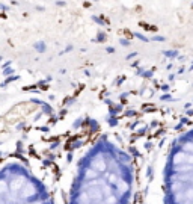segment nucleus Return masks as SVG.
<instances>
[{
	"instance_id": "obj_1",
	"label": "nucleus",
	"mask_w": 193,
	"mask_h": 204,
	"mask_svg": "<svg viewBox=\"0 0 193 204\" xmlns=\"http://www.w3.org/2000/svg\"><path fill=\"white\" fill-rule=\"evenodd\" d=\"M133 183L130 156L101 139L79 162L68 204H130Z\"/></svg>"
},
{
	"instance_id": "obj_2",
	"label": "nucleus",
	"mask_w": 193,
	"mask_h": 204,
	"mask_svg": "<svg viewBox=\"0 0 193 204\" xmlns=\"http://www.w3.org/2000/svg\"><path fill=\"white\" fill-rule=\"evenodd\" d=\"M165 204H193V130L174 141L163 172Z\"/></svg>"
},
{
	"instance_id": "obj_3",
	"label": "nucleus",
	"mask_w": 193,
	"mask_h": 204,
	"mask_svg": "<svg viewBox=\"0 0 193 204\" xmlns=\"http://www.w3.org/2000/svg\"><path fill=\"white\" fill-rule=\"evenodd\" d=\"M0 204H53L45 185L24 165L0 168Z\"/></svg>"
},
{
	"instance_id": "obj_4",
	"label": "nucleus",
	"mask_w": 193,
	"mask_h": 204,
	"mask_svg": "<svg viewBox=\"0 0 193 204\" xmlns=\"http://www.w3.org/2000/svg\"><path fill=\"white\" fill-rule=\"evenodd\" d=\"M35 50L36 51H39V53H44L45 51V42H42V41H38V42H35Z\"/></svg>"
},
{
	"instance_id": "obj_5",
	"label": "nucleus",
	"mask_w": 193,
	"mask_h": 204,
	"mask_svg": "<svg viewBox=\"0 0 193 204\" xmlns=\"http://www.w3.org/2000/svg\"><path fill=\"white\" fill-rule=\"evenodd\" d=\"M133 35H134V36H136V38H139V39H142V41H143V42H148V41H149V39H148V38H146V36H143V35H142V33H139V32H134V33H133Z\"/></svg>"
},
{
	"instance_id": "obj_6",
	"label": "nucleus",
	"mask_w": 193,
	"mask_h": 204,
	"mask_svg": "<svg viewBox=\"0 0 193 204\" xmlns=\"http://www.w3.org/2000/svg\"><path fill=\"white\" fill-rule=\"evenodd\" d=\"M178 54V51L175 50V51H165V56H169V57H175Z\"/></svg>"
},
{
	"instance_id": "obj_7",
	"label": "nucleus",
	"mask_w": 193,
	"mask_h": 204,
	"mask_svg": "<svg viewBox=\"0 0 193 204\" xmlns=\"http://www.w3.org/2000/svg\"><path fill=\"white\" fill-rule=\"evenodd\" d=\"M92 20H94L95 23H98L100 26H103V24H104V20H101V18H98V17H95V15L92 17Z\"/></svg>"
},
{
	"instance_id": "obj_8",
	"label": "nucleus",
	"mask_w": 193,
	"mask_h": 204,
	"mask_svg": "<svg viewBox=\"0 0 193 204\" xmlns=\"http://www.w3.org/2000/svg\"><path fill=\"white\" fill-rule=\"evenodd\" d=\"M97 41H100V42H101V41H106V33H101V32H100V33H98Z\"/></svg>"
},
{
	"instance_id": "obj_9",
	"label": "nucleus",
	"mask_w": 193,
	"mask_h": 204,
	"mask_svg": "<svg viewBox=\"0 0 193 204\" xmlns=\"http://www.w3.org/2000/svg\"><path fill=\"white\" fill-rule=\"evenodd\" d=\"M151 39H152V41H165L166 38H165V36H159V35H157V36H152Z\"/></svg>"
},
{
	"instance_id": "obj_10",
	"label": "nucleus",
	"mask_w": 193,
	"mask_h": 204,
	"mask_svg": "<svg viewBox=\"0 0 193 204\" xmlns=\"http://www.w3.org/2000/svg\"><path fill=\"white\" fill-rule=\"evenodd\" d=\"M119 42H121V45H124V47H125V45H130V41H127V39H121Z\"/></svg>"
},
{
	"instance_id": "obj_11",
	"label": "nucleus",
	"mask_w": 193,
	"mask_h": 204,
	"mask_svg": "<svg viewBox=\"0 0 193 204\" xmlns=\"http://www.w3.org/2000/svg\"><path fill=\"white\" fill-rule=\"evenodd\" d=\"M56 5H57V6H65L66 3H65V2H60V0H59V2H56Z\"/></svg>"
},
{
	"instance_id": "obj_12",
	"label": "nucleus",
	"mask_w": 193,
	"mask_h": 204,
	"mask_svg": "<svg viewBox=\"0 0 193 204\" xmlns=\"http://www.w3.org/2000/svg\"><path fill=\"white\" fill-rule=\"evenodd\" d=\"M0 9H3V11H9V8H8V6H5V5H2V3H0Z\"/></svg>"
},
{
	"instance_id": "obj_13",
	"label": "nucleus",
	"mask_w": 193,
	"mask_h": 204,
	"mask_svg": "<svg viewBox=\"0 0 193 204\" xmlns=\"http://www.w3.org/2000/svg\"><path fill=\"white\" fill-rule=\"evenodd\" d=\"M107 51H109V53H113V51H115V48H113V47H107Z\"/></svg>"
},
{
	"instance_id": "obj_14",
	"label": "nucleus",
	"mask_w": 193,
	"mask_h": 204,
	"mask_svg": "<svg viewBox=\"0 0 193 204\" xmlns=\"http://www.w3.org/2000/svg\"><path fill=\"white\" fill-rule=\"evenodd\" d=\"M71 50H72V45H68V47L65 48V51H71Z\"/></svg>"
},
{
	"instance_id": "obj_15",
	"label": "nucleus",
	"mask_w": 193,
	"mask_h": 204,
	"mask_svg": "<svg viewBox=\"0 0 193 204\" xmlns=\"http://www.w3.org/2000/svg\"><path fill=\"white\" fill-rule=\"evenodd\" d=\"M134 56H136V53H131V54L127 56V59H131V57H134Z\"/></svg>"
},
{
	"instance_id": "obj_16",
	"label": "nucleus",
	"mask_w": 193,
	"mask_h": 204,
	"mask_svg": "<svg viewBox=\"0 0 193 204\" xmlns=\"http://www.w3.org/2000/svg\"><path fill=\"white\" fill-rule=\"evenodd\" d=\"M94 2H97V0H94Z\"/></svg>"
}]
</instances>
